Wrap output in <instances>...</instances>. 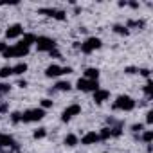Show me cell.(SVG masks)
<instances>
[{
	"instance_id": "obj_1",
	"label": "cell",
	"mask_w": 153,
	"mask_h": 153,
	"mask_svg": "<svg viewBox=\"0 0 153 153\" xmlns=\"http://www.w3.org/2000/svg\"><path fill=\"white\" fill-rule=\"evenodd\" d=\"M2 54H4V58H7V59H9V58H24V56L29 54V47L16 43L15 47H6V51H4Z\"/></svg>"
},
{
	"instance_id": "obj_2",
	"label": "cell",
	"mask_w": 153,
	"mask_h": 153,
	"mask_svg": "<svg viewBox=\"0 0 153 153\" xmlns=\"http://www.w3.org/2000/svg\"><path fill=\"white\" fill-rule=\"evenodd\" d=\"M43 117H45V110L43 108H31V110L22 114V121L24 123H36V121H42Z\"/></svg>"
},
{
	"instance_id": "obj_3",
	"label": "cell",
	"mask_w": 153,
	"mask_h": 153,
	"mask_svg": "<svg viewBox=\"0 0 153 153\" xmlns=\"http://www.w3.org/2000/svg\"><path fill=\"white\" fill-rule=\"evenodd\" d=\"M135 108V101L128 96H119L117 101L114 103V110H124V112H130Z\"/></svg>"
},
{
	"instance_id": "obj_4",
	"label": "cell",
	"mask_w": 153,
	"mask_h": 153,
	"mask_svg": "<svg viewBox=\"0 0 153 153\" xmlns=\"http://www.w3.org/2000/svg\"><path fill=\"white\" fill-rule=\"evenodd\" d=\"M34 43H36L38 51H42V52H51L52 49H56V42L49 36H38Z\"/></svg>"
},
{
	"instance_id": "obj_5",
	"label": "cell",
	"mask_w": 153,
	"mask_h": 153,
	"mask_svg": "<svg viewBox=\"0 0 153 153\" xmlns=\"http://www.w3.org/2000/svg\"><path fill=\"white\" fill-rule=\"evenodd\" d=\"M76 85H78V88L83 90V92H96V90H99L97 79H85V78H79Z\"/></svg>"
},
{
	"instance_id": "obj_6",
	"label": "cell",
	"mask_w": 153,
	"mask_h": 153,
	"mask_svg": "<svg viewBox=\"0 0 153 153\" xmlns=\"http://www.w3.org/2000/svg\"><path fill=\"white\" fill-rule=\"evenodd\" d=\"M103 45V42L99 40V38H96V36H90V38H87L83 43H81V51L85 52V54H90V52H94L96 49H99Z\"/></svg>"
},
{
	"instance_id": "obj_7",
	"label": "cell",
	"mask_w": 153,
	"mask_h": 153,
	"mask_svg": "<svg viewBox=\"0 0 153 153\" xmlns=\"http://www.w3.org/2000/svg\"><path fill=\"white\" fill-rule=\"evenodd\" d=\"M79 112H81V106H79V105H70L68 108H65V110H63L61 121H63V123H67V121H70L74 115H78Z\"/></svg>"
},
{
	"instance_id": "obj_8",
	"label": "cell",
	"mask_w": 153,
	"mask_h": 153,
	"mask_svg": "<svg viewBox=\"0 0 153 153\" xmlns=\"http://www.w3.org/2000/svg\"><path fill=\"white\" fill-rule=\"evenodd\" d=\"M24 34V27L20 25V24H13L7 31H6V36H7V40H13V38H18V36H22Z\"/></svg>"
},
{
	"instance_id": "obj_9",
	"label": "cell",
	"mask_w": 153,
	"mask_h": 153,
	"mask_svg": "<svg viewBox=\"0 0 153 153\" xmlns=\"http://www.w3.org/2000/svg\"><path fill=\"white\" fill-rule=\"evenodd\" d=\"M61 74H63V70H61L59 65H49L45 68V76H47V78H58V76H61Z\"/></svg>"
},
{
	"instance_id": "obj_10",
	"label": "cell",
	"mask_w": 153,
	"mask_h": 153,
	"mask_svg": "<svg viewBox=\"0 0 153 153\" xmlns=\"http://www.w3.org/2000/svg\"><path fill=\"white\" fill-rule=\"evenodd\" d=\"M96 142H99V135L96 133V131H88L87 135H83L81 137V144H96Z\"/></svg>"
},
{
	"instance_id": "obj_11",
	"label": "cell",
	"mask_w": 153,
	"mask_h": 153,
	"mask_svg": "<svg viewBox=\"0 0 153 153\" xmlns=\"http://www.w3.org/2000/svg\"><path fill=\"white\" fill-rule=\"evenodd\" d=\"M108 97H110V92H108V90H101V88H99V90H96V92H94V101H96L97 105L105 103Z\"/></svg>"
},
{
	"instance_id": "obj_12",
	"label": "cell",
	"mask_w": 153,
	"mask_h": 153,
	"mask_svg": "<svg viewBox=\"0 0 153 153\" xmlns=\"http://www.w3.org/2000/svg\"><path fill=\"white\" fill-rule=\"evenodd\" d=\"M36 42V36L34 34H24V38L20 40V45H25V47H31L33 43Z\"/></svg>"
},
{
	"instance_id": "obj_13",
	"label": "cell",
	"mask_w": 153,
	"mask_h": 153,
	"mask_svg": "<svg viewBox=\"0 0 153 153\" xmlns=\"http://www.w3.org/2000/svg\"><path fill=\"white\" fill-rule=\"evenodd\" d=\"M97 76H99V70L94 68V67L85 70V79H97Z\"/></svg>"
},
{
	"instance_id": "obj_14",
	"label": "cell",
	"mask_w": 153,
	"mask_h": 153,
	"mask_svg": "<svg viewBox=\"0 0 153 153\" xmlns=\"http://www.w3.org/2000/svg\"><path fill=\"white\" fill-rule=\"evenodd\" d=\"M70 88H72V85L68 81H58L56 87H54V90H59V92H68Z\"/></svg>"
},
{
	"instance_id": "obj_15",
	"label": "cell",
	"mask_w": 153,
	"mask_h": 153,
	"mask_svg": "<svg viewBox=\"0 0 153 153\" xmlns=\"http://www.w3.org/2000/svg\"><path fill=\"white\" fill-rule=\"evenodd\" d=\"M65 144H67V146H70V148H72V146H76V144H78V137H76L74 133H68V135L65 137Z\"/></svg>"
},
{
	"instance_id": "obj_16",
	"label": "cell",
	"mask_w": 153,
	"mask_h": 153,
	"mask_svg": "<svg viewBox=\"0 0 153 153\" xmlns=\"http://www.w3.org/2000/svg\"><path fill=\"white\" fill-rule=\"evenodd\" d=\"M56 11L58 9H52V7H42V9H38L40 15H47V16H52V18L56 16Z\"/></svg>"
},
{
	"instance_id": "obj_17",
	"label": "cell",
	"mask_w": 153,
	"mask_h": 153,
	"mask_svg": "<svg viewBox=\"0 0 153 153\" xmlns=\"http://www.w3.org/2000/svg\"><path fill=\"white\" fill-rule=\"evenodd\" d=\"M25 70H27V65H25V63H18V65H15V67H13V74H18V76H20V74H24Z\"/></svg>"
},
{
	"instance_id": "obj_18",
	"label": "cell",
	"mask_w": 153,
	"mask_h": 153,
	"mask_svg": "<svg viewBox=\"0 0 153 153\" xmlns=\"http://www.w3.org/2000/svg\"><path fill=\"white\" fill-rule=\"evenodd\" d=\"M97 135H99V140H108V139L112 137V133H110V128H103V130H101Z\"/></svg>"
},
{
	"instance_id": "obj_19",
	"label": "cell",
	"mask_w": 153,
	"mask_h": 153,
	"mask_svg": "<svg viewBox=\"0 0 153 153\" xmlns=\"http://www.w3.org/2000/svg\"><path fill=\"white\" fill-rule=\"evenodd\" d=\"M13 74V67H2L0 68V78H9Z\"/></svg>"
},
{
	"instance_id": "obj_20",
	"label": "cell",
	"mask_w": 153,
	"mask_h": 153,
	"mask_svg": "<svg viewBox=\"0 0 153 153\" xmlns=\"http://www.w3.org/2000/svg\"><path fill=\"white\" fill-rule=\"evenodd\" d=\"M144 25H146V24H144V20H130L126 27H139V29H142Z\"/></svg>"
},
{
	"instance_id": "obj_21",
	"label": "cell",
	"mask_w": 153,
	"mask_h": 153,
	"mask_svg": "<svg viewBox=\"0 0 153 153\" xmlns=\"http://www.w3.org/2000/svg\"><path fill=\"white\" fill-rule=\"evenodd\" d=\"M144 94L148 96V99H151V96H153V83H151V81H148V83L144 85Z\"/></svg>"
},
{
	"instance_id": "obj_22",
	"label": "cell",
	"mask_w": 153,
	"mask_h": 153,
	"mask_svg": "<svg viewBox=\"0 0 153 153\" xmlns=\"http://www.w3.org/2000/svg\"><path fill=\"white\" fill-rule=\"evenodd\" d=\"M114 31H115L117 34H123V36L128 34V27H126V25H114Z\"/></svg>"
},
{
	"instance_id": "obj_23",
	"label": "cell",
	"mask_w": 153,
	"mask_h": 153,
	"mask_svg": "<svg viewBox=\"0 0 153 153\" xmlns=\"http://www.w3.org/2000/svg\"><path fill=\"white\" fill-rule=\"evenodd\" d=\"M9 90H11L9 83H0V97L6 96V94H9Z\"/></svg>"
},
{
	"instance_id": "obj_24",
	"label": "cell",
	"mask_w": 153,
	"mask_h": 153,
	"mask_svg": "<svg viewBox=\"0 0 153 153\" xmlns=\"http://www.w3.org/2000/svg\"><path fill=\"white\" fill-rule=\"evenodd\" d=\"M45 135H47V131H45V128H38V130H36V131L33 133V137H34V139H43Z\"/></svg>"
},
{
	"instance_id": "obj_25",
	"label": "cell",
	"mask_w": 153,
	"mask_h": 153,
	"mask_svg": "<svg viewBox=\"0 0 153 153\" xmlns=\"http://www.w3.org/2000/svg\"><path fill=\"white\" fill-rule=\"evenodd\" d=\"M110 133H112V137H121L123 130H121V126H114V128H110Z\"/></svg>"
},
{
	"instance_id": "obj_26",
	"label": "cell",
	"mask_w": 153,
	"mask_h": 153,
	"mask_svg": "<svg viewBox=\"0 0 153 153\" xmlns=\"http://www.w3.org/2000/svg\"><path fill=\"white\" fill-rule=\"evenodd\" d=\"M151 139H153V131H151V130H146V131L142 133V140H144V142H151Z\"/></svg>"
},
{
	"instance_id": "obj_27",
	"label": "cell",
	"mask_w": 153,
	"mask_h": 153,
	"mask_svg": "<svg viewBox=\"0 0 153 153\" xmlns=\"http://www.w3.org/2000/svg\"><path fill=\"white\" fill-rule=\"evenodd\" d=\"M11 121H13L15 124L20 123V121H22V114H20V112H13V114H11Z\"/></svg>"
},
{
	"instance_id": "obj_28",
	"label": "cell",
	"mask_w": 153,
	"mask_h": 153,
	"mask_svg": "<svg viewBox=\"0 0 153 153\" xmlns=\"http://www.w3.org/2000/svg\"><path fill=\"white\" fill-rule=\"evenodd\" d=\"M54 18H56V20H65V18H67V16H65V11L58 9V11H56V16H54Z\"/></svg>"
},
{
	"instance_id": "obj_29",
	"label": "cell",
	"mask_w": 153,
	"mask_h": 153,
	"mask_svg": "<svg viewBox=\"0 0 153 153\" xmlns=\"http://www.w3.org/2000/svg\"><path fill=\"white\" fill-rule=\"evenodd\" d=\"M52 106V101L51 99H42V108L45 110V108H51Z\"/></svg>"
},
{
	"instance_id": "obj_30",
	"label": "cell",
	"mask_w": 153,
	"mask_h": 153,
	"mask_svg": "<svg viewBox=\"0 0 153 153\" xmlns=\"http://www.w3.org/2000/svg\"><path fill=\"white\" fill-rule=\"evenodd\" d=\"M142 128H144V124H140V123H139V124H133V126H131L133 133H139V131H142Z\"/></svg>"
},
{
	"instance_id": "obj_31",
	"label": "cell",
	"mask_w": 153,
	"mask_h": 153,
	"mask_svg": "<svg viewBox=\"0 0 153 153\" xmlns=\"http://www.w3.org/2000/svg\"><path fill=\"white\" fill-rule=\"evenodd\" d=\"M137 72H139L140 76H144V78H148V76H149V68H139Z\"/></svg>"
},
{
	"instance_id": "obj_32",
	"label": "cell",
	"mask_w": 153,
	"mask_h": 153,
	"mask_svg": "<svg viewBox=\"0 0 153 153\" xmlns=\"http://www.w3.org/2000/svg\"><path fill=\"white\" fill-rule=\"evenodd\" d=\"M146 123L148 124H153V112H148L146 114Z\"/></svg>"
},
{
	"instance_id": "obj_33",
	"label": "cell",
	"mask_w": 153,
	"mask_h": 153,
	"mask_svg": "<svg viewBox=\"0 0 153 153\" xmlns=\"http://www.w3.org/2000/svg\"><path fill=\"white\" fill-rule=\"evenodd\" d=\"M124 72H126V74H135V72H137V68H135V67H126V68H124Z\"/></svg>"
},
{
	"instance_id": "obj_34",
	"label": "cell",
	"mask_w": 153,
	"mask_h": 153,
	"mask_svg": "<svg viewBox=\"0 0 153 153\" xmlns=\"http://www.w3.org/2000/svg\"><path fill=\"white\" fill-rule=\"evenodd\" d=\"M7 103H0V114H4V112H7Z\"/></svg>"
},
{
	"instance_id": "obj_35",
	"label": "cell",
	"mask_w": 153,
	"mask_h": 153,
	"mask_svg": "<svg viewBox=\"0 0 153 153\" xmlns=\"http://www.w3.org/2000/svg\"><path fill=\"white\" fill-rule=\"evenodd\" d=\"M49 54H51V56H52V58H61V54H59V52H58V51H56V49H52V51H51V52H49Z\"/></svg>"
},
{
	"instance_id": "obj_36",
	"label": "cell",
	"mask_w": 153,
	"mask_h": 153,
	"mask_svg": "<svg viewBox=\"0 0 153 153\" xmlns=\"http://www.w3.org/2000/svg\"><path fill=\"white\" fill-rule=\"evenodd\" d=\"M18 87H20V88H25V87H27V81H25V79H20V81H18Z\"/></svg>"
},
{
	"instance_id": "obj_37",
	"label": "cell",
	"mask_w": 153,
	"mask_h": 153,
	"mask_svg": "<svg viewBox=\"0 0 153 153\" xmlns=\"http://www.w3.org/2000/svg\"><path fill=\"white\" fill-rule=\"evenodd\" d=\"M6 47H7L6 43H2V42H0V52H4V51H6Z\"/></svg>"
},
{
	"instance_id": "obj_38",
	"label": "cell",
	"mask_w": 153,
	"mask_h": 153,
	"mask_svg": "<svg viewBox=\"0 0 153 153\" xmlns=\"http://www.w3.org/2000/svg\"><path fill=\"white\" fill-rule=\"evenodd\" d=\"M130 6H131L133 9H137V7H139V4H137V2H130Z\"/></svg>"
}]
</instances>
